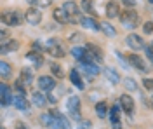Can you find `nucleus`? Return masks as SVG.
I'll use <instances>...</instances> for the list:
<instances>
[{
    "mask_svg": "<svg viewBox=\"0 0 153 129\" xmlns=\"http://www.w3.org/2000/svg\"><path fill=\"white\" fill-rule=\"evenodd\" d=\"M118 19L122 23V26L127 28V30H134V28H137V25H139V14L136 12V10L129 9V10H124V12H120V16H118Z\"/></svg>",
    "mask_w": 153,
    "mask_h": 129,
    "instance_id": "f257e3e1",
    "label": "nucleus"
},
{
    "mask_svg": "<svg viewBox=\"0 0 153 129\" xmlns=\"http://www.w3.org/2000/svg\"><path fill=\"white\" fill-rule=\"evenodd\" d=\"M63 9L65 12L68 14V18H70V25H80V21H82V12H80V7L76 5L75 2H71V0H68L63 4Z\"/></svg>",
    "mask_w": 153,
    "mask_h": 129,
    "instance_id": "f03ea898",
    "label": "nucleus"
},
{
    "mask_svg": "<svg viewBox=\"0 0 153 129\" xmlns=\"http://www.w3.org/2000/svg\"><path fill=\"white\" fill-rule=\"evenodd\" d=\"M25 19H26L25 14L19 12V10H5V12L2 14V21H4L7 26H18V25H21Z\"/></svg>",
    "mask_w": 153,
    "mask_h": 129,
    "instance_id": "7ed1b4c3",
    "label": "nucleus"
},
{
    "mask_svg": "<svg viewBox=\"0 0 153 129\" xmlns=\"http://www.w3.org/2000/svg\"><path fill=\"white\" fill-rule=\"evenodd\" d=\"M40 124H42L44 128H49V129H63V126H61V120L57 119L52 112L42 113V115H40Z\"/></svg>",
    "mask_w": 153,
    "mask_h": 129,
    "instance_id": "20e7f679",
    "label": "nucleus"
},
{
    "mask_svg": "<svg viewBox=\"0 0 153 129\" xmlns=\"http://www.w3.org/2000/svg\"><path fill=\"white\" fill-rule=\"evenodd\" d=\"M66 108H68V113H70L73 119L80 120V98L70 96L68 101H66Z\"/></svg>",
    "mask_w": 153,
    "mask_h": 129,
    "instance_id": "39448f33",
    "label": "nucleus"
},
{
    "mask_svg": "<svg viewBox=\"0 0 153 129\" xmlns=\"http://www.w3.org/2000/svg\"><path fill=\"white\" fill-rule=\"evenodd\" d=\"M45 51H47L51 56H54V58H65V49L59 45V40H56V39L47 40Z\"/></svg>",
    "mask_w": 153,
    "mask_h": 129,
    "instance_id": "423d86ee",
    "label": "nucleus"
},
{
    "mask_svg": "<svg viewBox=\"0 0 153 129\" xmlns=\"http://www.w3.org/2000/svg\"><path fill=\"white\" fill-rule=\"evenodd\" d=\"M127 61H129V65H131V66H134L137 72H141V73H146V72H148V68H146V65H144L143 58H141V56H137L136 52H132V54H127Z\"/></svg>",
    "mask_w": 153,
    "mask_h": 129,
    "instance_id": "0eeeda50",
    "label": "nucleus"
},
{
    "mask_svg": "<svg viewBox=\"0 0 153 129\" xmlns=\"http://www.w3.org/2000/svg\"><path fill=\"white\" fill-rule=\"evenodd\" d=\"M25 18H26V21H28L30 25L37 26V25L42 23V12H40L38 7H30V9L25 12Z\"/></svg>",
    "mask_w": 153,
    "mask_h": 129,
    "instance_id": "6e6552de",
    "label": "nucleus"
},
{
    "mask_svg": "<svg viewBox=\"0 0 153 129\" xmlns=\"http://www.w3.org/2000/svg\"><path fill=\"white\" fill-rule=\"evenodd\" d=\"M125 42H127V45H129L132 51L144 49V40L141 39L137 33H129V35H127V39H125Z\"/></svg>",
    "mask_w": 153,
    "mask_h": 129,
    "instance_id": "1a4fd4ad",
    "label": "nucleus"
},
{
    "mask_svg": "<svg viewBox=\"0 0 153 129\" xmlns=\"http://www.w3.org/2000/svg\"><path fill=\"white\" fill-rule=\"evenodd\" d=\"M37 84H38V89L40 91H52L56 87L54 77H49V75H40L37 80Z\"/></svg>",
    "mask_w": 153,
    "mask_h": 129,
    "instance_id": "9d476101",
    "label": "nucleus"
},
{
    "mask_svg": "<svg viewBox=\"0 0 153 129\" xmlns=\"http://www.w3.org/2000/svg\"><path fill=\"white\" fill-rule=\"evenodd\" d=\"M12 107H16L21 112H30V103L25 94H14V99H12Z\"/></svg>",
    "mask_w": 153,
    "mask_h": 129,
    "instance_id": "9b49d317",
    "label": "nucleus"
},
{
    "mask_svg": "<svg viewBox=\"0 0 153 129\" xmlns=\"http://www.w3.org/2000/svg\"><path fill=\"white\" fill-rule=\"evenodd\" d=\"M120 108L124 110L127 115H132V112H134V99L129 96V94H122L120 96Z\"/></svg>",
    "mask_w": 153,
    "mask_h": 129,
    "instance_id": "f8f14e48",
    "label": "nucleus"
},
{
    "mask_svg": "<svg viewBox=\"0 0 153 129\" xmlns=\"http://www.w3.org/2000/svg\"><path fill=\"white\" fill-rule=\"evenodd\" d=\"M80 70H82L84 73H87V75H91V77H97V75L101 73V70H99L97 65L87 63V61H80Z\"/></svg>",
    "mask_w": 153,
    "mask_h": 129,
    "instance_id": "ddd939ff",
    "label": "nucleus"
},
{
    "mask_svg": "<svg viewBox=\"0 0 153 129\" xmlns=\"http://www.w3.org/2000/svg\"><path fill=\"white\" fill-rule=\"evenodd\" d=\"M0 92H2V105H4V107L12 105L14 94H12V89H10L7 84H2V86H0Z\"/></svg>",
    "mask_w": 153,
    "mask_h": 129,
    "instance_id": "4468645a",
    "label": "nucleus"
},
{
    "mask_svg": "<svg viewBox=\"0 0 153 129\" xmlns=\"http://www.w3.org/2000/svg\"><path fill=\"white\" fill-rule=\"evenodd\" d=\"M106 16H108L110 19H113V18H118V16H120V5H118V2L110 0V2L106 4Z\"/></svg>",
    "mask_w": 153,
    "mask_h": 129,
    "instance_id": "2eb2a0df",
    "label": "nucleus"
},
{
    "mask_svg": "<svg viewBox=\"0 0 153 129\" xmlns=\"http://www.w3.org/2000/svg\"><path fill=\"white\" fill-rule=\"evenodd\" d=\"M110 122L115 129H120V107H111L110 108Z\"/></svg>",
    "mask_w": 153,
    "mask_h": 129,
    "instance_id": "dca6fc26",
    "label": "nucleus"
},
{
    "mask_svg": "<svg viewBox=\"0 0 153 129\" xmlns=\"http://www.w3.org/2000/svg\"><path fill=\"white\" fill-rule=\"evenodd\" d=\"M52 18H54V21H57L59 25H68V23H70V18H68V14L65 12V9H63V7H57V9H54V12H52Z\"/></svg>",
    "mask_w": 153,
    "mask_h": 129,
    "instance_id": "f3484780",
    "label": "nucleus"
},
{
    "mask_svg": "<svg viewBox=\"0 0 153 129\" xmlns=\"http://www.w3.org/2000/svg\"><path fill=\"white\" fill-rule=\"evenodd\" d=\"M80 25L84 28H89V30H94V31H101V23H97L94 18H82Z\"/></svg>",
    "mask_w": 153,
    "mask_h": 129,
    "instance_id": "a211bd4d",
    "label": "nucleus"
},
{
    "mask_svg": "<svg viewBox=\"0 0 153 129\" xmlns=\"http://www.w3.org/2000/svg\"><path fill=\"white\" fill-rule=\"evenodd\" d=\"M47 101H49V98H47V96H44L40 91L33 92V96H31V103H33L35 107H38V108L45 107V105H47Z\"/></svg>",
    "mask_w": 153,
    "mask_h": 129,
    "instance_id": "6ab92c4d",
    "label": "nucleus"
},
{
    "mask_svg": "<svg viewBox=\"0 0 153 129\" xmlns=\"http://www.w3.org/2000/svg\"><path fill=\"white\" fill-rule=\"evenodd\" d=\"M70 80H71V84L75 86L76 89H84V87H85V84H84V80L80 77L78 70H71V72H70Z\"/></svg>",
    "mask_w": 153,
    "mask_h": 129,
    "instance_id": "aec40b11",
    "label": "nucleus"
},
{
    "mask_svg": "<svg viewBox=\"0 0 153 129\" xmlns=\"http://www.w3.org/2000/svg\"><path fill=\"white\" fill-rule=\"evenodd\" d=\"M19 49V42L18 40H7L5 44H2V47H0V52L2 54H7V52H12V51H18Z\"/></svg>",
    "mask_w": 153,
    "mask_h": 129,
    "instance_id": "412c9836",
    "label": "nucleus"
},
{
    "mask_svg": "<svg viewBox=\"0 0 153 129\" xmlns=\"http://www.w3.org/2000/svg\"><path fill=\"white\" fill-rule=\"evenodd\" d=\"M85 49L94 56V61H103V58H105V54H103V51H101V47H97V45H94V44H87Z\"/></svg>",
    "mask_w": 153,
    "mask_h": 129,
    "instance_id": "4be33fe9",
    "label": "nucleus"
},
{
    "mask_svg": "<svg viewBox=\"0 0 153 129\" xmlns=\"http://www.w3.org/2000/svg\"><path fill=\"white\" fill-rule=\"evenodd\" d=\"M105 75H106V79L110 80V84H113V86H117V84L120 82V75H118L117 70H113V68H106Z\"/></svg>",
    "mask_w": 153,
    "mask_h": 129,
    "instance_id": "5701e85b",
    "label": "nucleus"
},
{
    "mask_svg": "<svg viewBox=\"0 0 153 129\" xmlns=\"http://www.w3.org/2000/svg\"><path fill=\"white\" fill-rule=\"evenodd\" d=\"M108 103L106 101H99L97 105H96V113H97V117L99 119H105L106 115H108Z\"/></svg>",
    "mask_w": 153,
    "mask_h": 129,
    "instance_id": "b1692460",
    "label": "nucleus"
},
{
    "mask_svg": "<svg viewBox=\"0 0 153 129\" xmlns=\"http://www.w3.org/2000/svg\"><path fill=\"white\" fill-rule=\"evenodd\" d=\"M71 56H73L76 61H85L87 49L85 47H73V49H71Z\"/></svg>",
    "mask_w": 153,
    "mask_h": 129,
    "instance_id": "393cba45",
    "label": "nucleus"
},
{
    "mask_svg": "<svg viewBox=\"0 0 153 129\" xmlns=\"http://www.w3.org/2000/svg\"><path fill=\"white\" fill-rule=\"evenodd\" d=\"M26 58H28V60L31 61V63H33V65H35L37 68L44 65V58H42V54H40V52H35V51H31V52H30Z\"/></svg>",
    "mask_w": 153,
    "mask_h": 129,
    "instance_id": "a878e982",
    "label": "nucleus"
},
{
    "mask_svg": "<svg viewBox=\"0 0 153 129\" xmlns=\"http://www.w3.org/2000/svg\"><path fill=\"white\" fill-rule=\"evenodd\" d=\"M19 79L23 80L26 86H28V84H31V80H33V72H31V68H23V70H21Z\"/></svg>",
    "mask_w": 153,
    "mask_h": 129,
    "instance_id": "bb28decb",
    "label": "nucleus"
},
{
    "mask_svg": "<svg viewBox=\"0 0 153 129\" xmlns=\"http://www.w3.org/2000/svg\"><path fill=\"white\" fill-rule=\"evenodd\" d=\"M101 31L105 33L106 37H115V35H117V30H115L108 21H103V23H101Z\"/></svg>",
    "mask_w": 153,
    "mask_h": 129,
    "instance_id": "cd10ccee",
    "label": "nucleus"
},
{
    "mask_svg": "<svg viewBox=\"0 0 153 129\" xmlns=\"http://www.w3.org/2000/svg\"><path fill=\"white\" fill-rule=\"evenodd\" d=\"M51 72H52V75L56 77V79H65V70L61 65H57V63H51Z\"/></svg>",
    "mask_w": 153,
    "mask_h": 129,
    "instance_id": "c85d7f7f",
    "label": "nucleus"
},
{
    "mask_svg": "<svg viewBox=\"0 0 153 129\" xmlns=\"http://www.w3.org/2000/svg\"><path fill=\"white\" fill-rule=\"evenodd\" d=\"M31 7H38V9H45V7H51L52 0H26Z\"/></svg>",
    "mask_w": 153,
    "mask_h": 129,
    "instance_id": "c756f323",
    "label": "nucleus"
},
{
    "mask_svg": "<svg viewBox=\"0 0 153 129\" xmlns=\"http://www.w3.org/2000/svg\"><path fill=\"white\" fill-rule=\"evenodd\" d=\"M10 73H12L10 65L7 61H2V63H0V77H2V79H7V77H10Z\"/></svg>",
    "mask_w": 153,
    "mask_h": 129,
    "instance_id": "7c9ffc66",
    "label": "nucleus"
},
{
    "mask_svg": "<svg viewBox=\"0 0 153 129\" xmlns=\"http://www.w3.org/2000/svg\"><path fill=\"white\" fill-rule=\"evenodd\" d=\"M51 112H52V113H54V115H56L57 119L61 120V126H63V129H71V124H70V120H68L66 117H65V115H63V113H59V112H57V110H51Z\"/></svg>",
    "mask_w": 153,
    "mask_h": 129,
    "instance_id": "2f4dec72",
    "label": "nucleus"
},
{
    "mask_svg": "<svg viewBox=\"0 0 153 129\" xmlns=\"http://www.w3.org/2000/svg\"><path fill=\"white\" fill-rule=\"evenodd\" d=\"M80 7H82V10H85L87 14H91V16H96L94 7H92V0H82Z\"/></svg>",
    "mask_w": 153,
    "mask_h": 129,
    "instance_id": "473e14b6",
    "label": "nucleus"
},
{
    "mask_svg": "<svg viewBox=\"0 0 153 129\" xmlns=\"http://www.w3.org/2000/svg\"><path fill=\"white\" fill-rule=\"evenodd\" d=\"M124 86L127 91H137V84H136V80L131 79V77H125L124 79Z\"/></svg>",
    "mask_w": 153,
    "mask_h": 129,
    "instance_id": "72a5a7b5",
    "label": "nucleus"
},
{
    "mask_svg": "<svg viewBox=\"0 0 153 129\" xmlns=\"http://www.w3.org/2000/svg\"><path fill=\"white\" fill-rule=\"evenodd\" d=\"M143 31L146 33V35H150V33H153V21H146L143 25Z\"/></svg>",
    "mask_w": 153,
    "mask_h": 129,
    "instance_id": "f704fd0d",
    "label": "nucleus"
},
{
    "mask_svg": "<svg viewBox=\"0 0 153 129\" xmlns=\"http://www.w3.org/2000/svg\"><path fill=\"white\" fill-rule=\"evenodd\" d=\"M143 86H144V89L153 91V79H144L143 80Z\"/></svg>",
    "mask_w": 153,
    "mask_h": 129,
    "instance_id": "c9c22d12",
    "label": "nucleus"
},
{
    "mask_svg": "<svg viewBox=\"0 0 153 129\" xmlns=\"http://www.w3.org/2000/svg\"><path fill=\"white\" fill-rule=\"evenodd\" d=\"M146 49V56H148V60L152 61V65H153V45H148V47H144Z\"/></svg>",
    "mask_w": 153,
    "mask_h": 129,
    "instance_id": "e433bc0d",
    "label": "nucleus"
},
{
    "mask_svg": "<svg viewBox=\"0 0 153 129\" xmlns=\"http://www.w3.org/2000/svg\"><path fill=\"white\" fill-rule=\"evenodd\" d=\"M75 40H82V35H80V33H71V35L68 37V42H75Z\"/></svg>",
    "mask_w": 153,
    "mask_h": 129,
    "instance_id": "4c0bfd02",
    "label": "nucleus"
},
{
    "mask_svg": "<svg viewBox=\"0 0 153 129\" xmlns=\"http://www.w3.org/2000/svg\"><path fill=\"white\" fill-rule=\"evenodd\" d=\"M33 51H35V52H42V51H44V47H42V44H40V42H35V44H33Z\"/></svg>",
    "mask_w": 153,
    "mask_h": 129,
    "instance_id": "58836bf2",
    "label": "nucleus"
},
{
    "mask_svg": "<svg viewBox=\"0 0 153 129\" xmlns=\"http://www.w3.org/2000/svg\"><path fill=\"white\" fill-rule=\"evenodd\" d=\"M80 129H91V122L89 120H80Z\"/></svg>",
    "mask_w": 153,
    "mask_h": 129,
    "instance_id": "ea45409f",
    "label": "nucleus"
},
{
    "mask_svg": "<svg viewBox=\"0 0 153 129\" xmlns=\"http://www.w3.org/2000/svg\"><path fill=\"white\" fill-rule=\"evenodd\" d=\"M117 58H118V61H120V63H122L124 66H127V61H125L124 58H122V54H120V52H117Z\"/></svg>",
    "mask_w": 153,
    "mask_h": 129,
    "instance_id": "a19ab883",
    "label": "nucleus"
},
{
    "mask_svg": "<svg viewBox=\"0 0 153 129\" xmlns=\"http://www.w3.org/2000/svg\"><path fill=\"white\" fill-rule=\"evenodd\" d=\"M125 5H129V7H134L136 5V0H124Z\"/></svg>",
    "mask_w": 153,
    "mask_h": 129,
    "instance_id": "79ce46f5",
    "label": "nucleus"
},
{
    "mask_svg": "<svg viewBox=\"0 0 153 129\" xmlns=\"http://www.w3.org/2000/svg\"><path fill=\"white\" fill-rule=\"evenodd\" d=\"M16 129H28V128H26L23 122H16Z\"/></svg>",
    "mask_w": 153,
    "mask_h": 129,
    "instance_id": "37998d69",
    "label": "nucleus"
},
{
    "mask_svg": "<svg viewBox=\"0 0 153 129\" xmlns=\"http://www.w3.org/2000/svg\"><path fill=\"white\" fill-rule=\"evenodd\" d=\"M150 107H152V110H153V96L150 98Z\"/></svg>",
    "mask_w": 153,
    "mask_h": 129,
    "instance_id": "c03bdc74",
    "label": "nucleus"
},
{
    "mask_svg": "<svg viewBox=\"0 0 153 129\" xmlns=\"http://www.w3.org/2000/svg\"><path fill=\"white\" fill-rule=\"evenodd\" d=\"M150 2H152V4H153V0H150Z\"/></svg>",
    "mask_w": 153,
    "mask_h": 129,
    "instance_id": "a18cd8bd",
    "label": "nucleus"
},
{
    "mask_svg": "<svg viewBox=\"0 0 153 129\" xmlns=\"http://www.w3.org/2000/svg\"><path fill=\"white\" fill-rule=\"evenodd\" d=\"M2 129H4V128H2Z\"/></svg>",
    "mask_w": 153,
    "mask_h": 129,
    "instance_id": "49530a36",
    "label": "nucleus"
}]
</instances>
